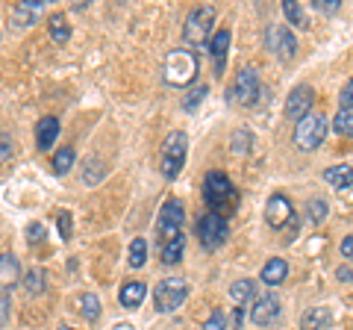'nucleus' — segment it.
I'll return each mask as SVG.
<instances>
[{"label": "nucleus", "mask_w": 353, "mask_h": 330, "mask_svg": "<svg viewBox=\"0 0 353 330\" xmlns=\"http://www.w3.org/2000/svg\"><path fill=\"white\" fill-rule=\"evenodd\" d=\"M32 21H36V12H30V9H24V6H15V9H12V24H15L18 30L30 27Z\"/></svg>", "instance_id": "473e14b6"}, {"label": "nucleus", "mask_w": 353, "mask_h": 330, "mask_svg": "<svg viewBox=\"0 0 353 330\" xmlns=\"http://www.w3.org/2000/svg\"><path fill=\"white\" fill-rule=\"evenodd\" d=\"M324 136H327V118L321 113H309L303 121H297V127H294V148L315 151L318 145H324Z\"/></svg>", "instance_id": "39448f33"}, {"label": "nucleus", "mask_w": 353, "mask_h": 330, "mask_svg": "<svg viewBox=\"0 0 353 330\" xmlns=\"http://www.w3.org/2000/svg\"><path fill=\"white\" fill-rule=\"evenodd\" d=\"M145 295H148V286L141 283V280H127L124 286H121V292H118V301L124 310H139L141 301H145Z\"/></svg>", "instance_id": "dca6fc26"}, {"label": "nucleus", "mask_w": 353, "mask_h": 330, "mask_svg": "<svg viewBox=\"0 0 353 330\" xmlns=\"http://www.w3.org/2000/svg\"><path fill=\"white\" fill-rule=\"evenodd\" d=\"M265 48L268 53H274L280 62H292L297 57V39L289 27L283 24H268L265 27Z\"/></svg>", "instance_id": "1a4fd4ad"}, {"label": "nucleus", "mask_w": 353, "mask_h": 330, "mask_svg": "<svg viewBox=\"0 0 353 330\" xmlns=\"http://www.w3.org/2000/svg\"><path fill=\"white\" fill-rule=\"evenodd\" d=\"M283 15L289 18V24H294V27H306V24H309L303 6L294 3V0H283Z\"/></svg>", "instance_id": "cd10ccee"}, {"label": "nucleus", "mask_w": 353, "mask_h": 330, "mask_svg": "<svg viewBox=\"0 0 353 330\" xmlns=\"http://www.w3.org/2000/svg\"><path fill=\"white\" fill-rule=\"evenodd\" d=\"M183 204L180 201H174V197H168V201L162 204V210H159V222H157V242H159V248L165 245V242H171L183 233Z\"/></svg>", "instance_id": "9d476101"}, {"label": "nucleus", "mask_w": 353, "mask_h": 330, "mask_svg": "<svg viewBox=\"0 0 353 330\" xmlns=\"http://www.w3.org/2000/svg\"><path fill=\"white\" fill-rule=\"evenodd\" d=\"M57 139H59V118L44 115L36 124V145H39V151H50Z\"/></svg>", "instance_id": "f3484780"}, {"label": "nucleus", "mask_w": 353, "mask_h": 330, "mask_svg": "<svg viewBox=\"0 0 353 330\" xmlns=\"http://www.w3.org/2000/svg\"><path fill=\"white\" fill-rule=\"evenodd\" d=\"M209 95V86H192V89L189 92H185V97H183V109H185V113H192V109H197V106H201L203 104V97Z\"/></svg>", "instance_id": "c756f323"}, {"label": "nucleus", "mask_w": 353, "mask_h": 330, "mask_svg": "<svg viewBox=\"0 0 353 330\" xmlns=\"http://www.w3.org/2000/svg\"><path fill=\"white\" fill-rule=\"evenodd\" d=\"M312 104H315L312 86H294L289 92V97H285V118L303 121L309 113H312Z\"/></svg>", "instance_id": "9b49d317"}, {"label": "nucleus", "mask_w": 353, "mask_h": 330, "mask_svg": "<svg viewBox=\"0 0 353 330\" xmlns=\"http://www.w3.org/2000/svg\"><path fill=\"white\" fill-rule=\"evenodd\" d=\"M27 236H30V245H36V242H41V236H44V227L41 224H30Z\"/></svg>", "instance_id": "58836bf2"}, {"label": "nucleus", "mask_w": 353, "mask_h": 330, "mask_svg": "<svg viewBox=\"0 0 353 330\" xmlns=\"http://www.w3.org/2000/svg\"><path fill=\"white\" fill-rule=\"evenodd\" d=\"M185 295H189V286L180 278H165L153 286V304L159 313H174L176 307H183Z\"/></svg>", "instance_id": "6e6552de"}, {"label": "nucleus", "mask_w": 353, "mask_h": 330, "mask_svg": "<svg viewBox=\"0 0 353 330\" xmlns=\"http://www.w3.org/2000/svg\"><path fill=\"white\" fill-rule=\"evenodd\" d=\"M162 74H165V83L176 86V89L194 83V77H197V57H194V50H185V48L171 50L168 57H165Z\"/></svg>", "instance_id": "7ed1b4c3"}, {"label": "nucleus", "mask_w": 353, "mask_h": 330, "mask_svg": "<svg viewBox=\"0 0 353 330\" xmlns=\"http://www.w3.org/2000/svg\"><path fill=\"white\" fill-rule=\"evenodd\" d=\"M306 215H309V222L312 224H321L324 218L330 215V206H327L324 197H309L306 201Z\"/></svg>", "instance_id": "393cba45"}, {"label": "nucleus", "mask_w": 353, "mask_h": 330, "mask_svg": "<svg viewBox=\"0 0 353 330\" xmlns=\"http://www.w3.org/2000/svg\"><path fill=\"white\" fill-rule=\"evenodd\" d=\"M230 41H233V32H230L227 27L224 30H215V36L209 39V53H212V62H215V77H224Z\"/></svg>", "instance_id": "4468645a"}, {"label": "nucleus", "mask_w": 353, "mask_h": 330, "mask_svg": "<svg viewBox=\"0 0 353 330\" xmlns=\"http://www.w3.org/2000/svg\"><path fill=\"white\" fill-rule=\"evenodd\" d=\"M74 159H77V153H74V148H62L57 157H53V174H68L71 168H74Z\"/></svg>", "instance_id": "bb28decb"}, {"label": "nucleus", "mask_w": 353, "mask_h": 330, "mask_svg": "<svg viewBox=\"0 0 353 330\" xmlns=\"http://www.w3.org/2000/svg\"><path fill=\"white\" fill-rule=\"evenodd\" d=\"M336 278H339L341 283H350V280H353V269H347V266H339V271H336Z\"/></svg>", "instance_id": "a19ab883"}, {"label": "nucleus", "mask_w": 353, "mask_h": 330, "mask_svg": "<svg viewBox=\"0 0 353 330\" xmlns=\"http://www.w3.org/2000/svg\"><path fill=\"white\" fill-rule=\"evenodd\" d=\"M330 322H333V316H330L327 307H312V310H306L303 318H301V330H327Z\"/></svg>", "instance_id": "6ab92c4d"}, {"label": "nucleus", "mask_w": 353, "mask_h": 330, "mask_svg": "<svg viewBox=\"0 0 353 330\" xmlns=\"http://www.w3.org/2000/svg\"><path fill=\"white\" fill-rule=\"evenodd\" d=\"M285 278H289V262H285L283 257H271L259 271V280L265 286H280Z\"/></svg>", "instance_id": "a211bd4d"}, {"label": "nucleus", "mask_w": 353, "mask_h": 330, "mask_svg": "<svg viewBox=\"0 0 353 330\" xmlns=\"http://www.w3.org/2000/svg\"><path fill=\"white\" fill-rule=\"evenodd\" d=\"M250 142H253V136H250V130H236V136H233V153H248L250 151Z\"/></svg>", "instance_id": "72a5a7b5"}, {"label": "nucleus", "mask_w": 353, "mask_h": 330, "mask_svg": "<svg viewBox=\"0 0 353 330\" xmlns=\"http://www.w3.org/2000/svg\"><path fill=\"white\" fill-rule=\"evenodd\" d=\"M48 30H50L53 41H59V45H65V41L71 39V27H68V18H65V15H50Z\"/></svg>", "instance_id": "b1692460"}, {"label": "nucleus", "mask_w": 353, "mask_h": 330, "mask_svg": "<svg viewBox=\"0 0 353 330\" xmlns=\"http://www.w3.org/2000/svg\"><path fill=\"white\" fill-rule=\"evenodd\" d=\"M333 130L345 139L353 136V109H339L336 118H333Z\"/></svg>", "instance_id": "a878e982"}, {"label": "nucleus", "mask_w": 353, "mask_h": 330, "mask_svg": "<svg viewBox=\"0 0 353 330\" xmlns=\"http://www.w3.org/2000/svg\"><path fill=\"white\" fill-rule=\"evenodd\" d=\"M203 197H206V206L209 213H218L224 215L236 206V186L230 183L227 174L221 171H212L206 174V186H203Z\"/></svg>", "instance_id": "20e7f679"}, {"label": "nucleus", "mask_w": 353, "mask_h": 330, "mask_svg": "<svg viewBox=\"0 0 353 330\" xmlns=\"http://www.w3.org/2000/svg\"><path fill=\"white\" fill-rule=\"evenodd\" d=\"M80 307H83L80 313L88 318V322H97V318H101V298H97L94 292H85L80 298Z\"/></svg>", "instance_id": "c85d7f7f"}, {"label": "nucleus", "mask_w": 353, "mask_h": 330, "mask_svg": "<svg viewBox=\"0 0 353 330\" xmlns=\"http://www.w3.org/2000/svg\"><path fill=\"white\" fill-rule=\"evenodd\" d=\"M44 269H39V266H32L24 278H21V283H24V292L27 295H41L44 292Z\"/></svg>", "instance_id": "5701e85b"}, {"label": "nucleus", "mask_w": 353, "mask_h": 330, "mask_svg": "<svg viewBox=\"0 0 353 330\" xmlns=\"http://www.w3.org/2000/svg\"><path fill=\"white\" fill-rule=\"evenodd\" d=\"M253 295H256V283H253L250 278L248 280H236L233 286H230V298H233L239 307H245Z\"/></svg>", "instance_id": "4be33fe9"}, {"label": "nucleus", "mask_w": 353, "mask_h": 330, "mask_svg": "<svg viewBox=\"0 0 353 330\" xmlns=\"http://www.w3.org/2000/svg\"><path fill=\"white\" fill-rule=\"evenodd\" d=\"M315 12H324V15H336L341 9V0H312Z\"/></svg>", "instance_id": "e433bc0d"}, {"label": "nucleus", "mask_w": 353, "mask_h": 330, "mask_svg": "<svg viewBox=\"0 0 353 330\" xmlns=\"http://www.w3.org/2000/svg\"><path fill=\"white\" fill-rule=\"evenodd\" d=\"M341 257H345V260H353V233L341 239Z\"/></svg>", "instance_id": "ea45409f"}, {"label": "nucleus", "mask_w": 353, "mask_h": 330, "mask_svg": "<svg viewBox=\"0 0 353 330\" xmlns=\"http://www.w3.org/2000/svg\"><path fill=\"white\" fill-rule=\"evenodd\" d=\"M339 109H353V77L345 83V89L339 95Z\"/></svg>", "instance_id": "4c0bfd02"}, {"label": "nucleus", "mask_w": 353, "mask_h": 330, "mask_svg": "<svg viewBox=\"0 0 353 330\" xmlns=\"http://www.w3.org/2000/svg\"><path fill=\"white\" fill-rule=\"evenodd\" d=\"M203 330H227V316L224 310H212V316L203 322Z\"/></svg>", "instance_id": "f704fd0d"}, {"label": "nucleus", "mask_w": 353, "mask_h": 330, "mask_svg": "<svg viewBox=\"0 0 353 330\" xmlns=\"http://www.w3.org/2000/svg\"><path fill=\"white\" fill-rule=\"evenodd\" d=\"M12 153H15V142H12V136L0 133V165L12 159Z\"/></svg>", "instance_id": "c9c22d12"}, {"label": "nucleus", "mask_w": 353, "mask_h": 330, "mask_svg": "<svg viewBox=\"0 0 353 330\" xmlns=\"http://www.w3.org/2000/svg\"><path fill=\"white\" fill-rule=\"evenodd\" d=\"M280 313H283V304H280L277 295H265V298H259L250 307V322L259 324V327H268V324L277 322Z\"/></svg>", "instance_id": "ddd939ff"}, {"label": "nucleus", "mask_w": 353, "mask_h": 330, "mask_svg": "<svg viewBox=\"0 0 353 330\" xmlns=\"http://www.w3.org/2000/svg\"><path fill=\"white\" fill-rule=\"evenodd\" d=\"M327 183L333 186V189H339V192H345L347 186L353 183V165H333V168H327Z\"/></svg>", "instance_id": "412c9836"}, {"label": "nucleus", "mask_w": 353, "mask_h": 330, "mask_svg": "<svg viewBox=\"0 0 353 330\" xmlns=\"http://www.w3.org/2000/svg\"><path fill=\"white\" fill-rule=\"evenodd\" d=\"M57 227H59V239H62V242H71L74 224H71V213H68V210H59V213H57Z\"/></svg>", "instance_id": "2f4dec72"}, {"label": "nucleus", "mask_w": 353, "mask_h": 330, "mask_svg": "<svg viewBox=\"0 0 353 330\" xmlns=\"http://www.w3.org/2000/svg\"><path fill=\"white\" fill-rule=\"evenodd\" d=\"M215 36V6H197L185 18L183 41L189 48H209V39Z\"/></svg>", "instance_id": "f03ea898"}, {"label": "nucleus", "mask_w": 353, "mask_h": 330, "mask_svg": "<svg viewBox=\"0 0 353 330\" xmlns=\"http://www.w3.org/2000/svg\"><path fill=\"white\" fill-rule=\"evenodd\" d=\"M294 215H297L294 206L289 204V197H283V195H274L271 201H268V206H265V222H268L274 230L289 227Z\"/></svg>", "instance_id": "f8f14e48"}, {"label": "nucleus", "mask_w": 353, "mask_h": 330, "mask_svg": "<svg viewBox=\"0 0 353 330\" xmlns=\"http://www.w3.org/2000/svg\"><path fill=\"white\" fill-rule=\"evenodd\" d=\"M262 95L265 92H262V86H259V74L253 71V68H241L236 74L233 86H230V104H236V106H253Z\"/></svg>", "instance_id": "0eeeda50"}, {"label": "nucleus", "mask_w": 353, "mask_h": 330, "mask_svg": "<svg viewBox=\"0 0 353 330\" xmlns=\"http://www.w3.org/2000/svg\"><path fill=\"white\" fill-rule=\"evenodd\" d=\"M21 283V262L15 254H0V292H12Z\"/></svg>", "instance_id": "2eb2a0df"}, {"label": "nucleus", "mask_w": 353, "mask_h": 330, "mask_svg": "<svg viewBox=\"0 0 353 330\" xmlns=\"http://www.w3.org/2000/svg\"><path fill=\"white\" fill-rule=\"evenodd\" d=\"M183 251H185V236L183 233L176 236V239H171V242H165V245L159 248L162 266H176V262L183 260Z\"/></svg>", "instance_id": "aec40b11"}, {"label": "nucleus", "mask_w": 353, "mask_h": 330, "mask_svg": "<svg viewBox=\"0 0 353 330\" xmlns=\"http://www.w3.org/2000/svg\"><path fill=\"white\" fill-rule=\"evenodd\" d=\"M57 330H77V327H68V324H59Z\"/></svg>", "instance_id": "79ce46f5"}, {"label": "nucleus", "mask_w": 353, "mask_h": 330, "mask_svg": "<svg viewBox=\"0 0 353 330\" xmlns=\"http://www.w3.org/2000/svg\"><path fill=\"white\" fill-rule=\"evenodd\" d=\"M185 153H189V136L183 130H171L159 151V171L165 180H176V174L185 165Z\"/></svg>", "instance_id": "f257e3e1"}, {"label": "nucleus", "mask_w": 353, "mask_h": 330, "mask_svg": "<svg viewBox=\"0 0 353 330\" xmlns=\"http://www.w3.org/2000/svg\"><path fill=\"white\" fill-rule=\"evenodd\" d=\"M148 262V242L145 239H132L130 242V266L141 269Z\"/></svg>", "instance_id": "7c9ffc66"}, {"label": "nucleus", "mask_w": 353, "mask_h": 330, "mask_svg": "<svg viewBox=\"0 0 353 330\" xmlns=\"http://www.w3.org/2000/svg\"><path fill=\"white\" fill-rule=\"evenodd\" d=\"M194 233H197V239H201V245L206 251H215V248L224 245L227 236H230L227 218L218 215V213H203L201 218H197V224H194Z\"/></svg>", "instance_id": "423d86ee"}]
</instances>
